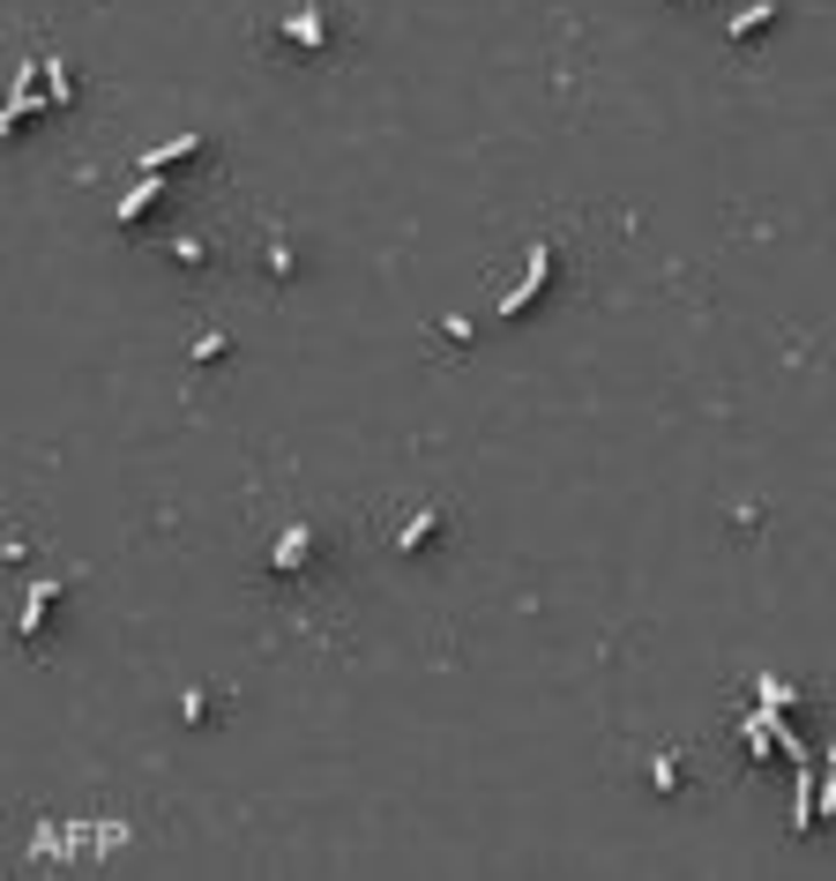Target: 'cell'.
<instances>
[{
    "mask_svg": "<svg viewBox=\"0 0 836 881\" xmlns=\"http://www.w3.org/2000/svg\"><path fill=\"white\" fill-rule=\"evenodd\" d=\"M546 284H553V240H530V262H523V277H516V284H508V291H500V307H494V315H500V321H523L530 307L546 299Z\"/></svg>",
    "mask_w": 836,
    "mask_h": 881,
    "instance_id": "6da1fadb",
    "label": "cell"
},
{
    "mask_svg": "<svg viewBox=\"0 0 836 881\" xmlns=\"http://www.w3.org/2000/svg\"><path fill=\"white\" fill-rule=\"evenodd\" d=\"M38 75H45V61L15 67V91H8V105H0V135H23L38 113H53V91H38Z\"/></svg>",
    "mask_w": 836,
    "mask_h": 881,
    "instance_id": "7a4b0ae2",
    "label": "cell"
},
{
    "mask_svg": "<svg viewBox=\"0 0 836 881\" xmlns=\"http://www.w3.org/2000/svg\"><path fill=\"white\" fill-rule=\"evenodd\" d=\"M53 605H61V575H38L31 591H23V605H15V635L31 643V635L53 620Z\"/></svg>",
    "mask_w": 836,
    "mask_h": 881,
    "instance_id": "3957f363",
    "label": "cell"
},
{
    "mask_svg": "<svg viewBox=\"0 0 836 881\" xmlns=\"http://www.w3.org/2000/svg\"><path fill=\"white\" fill-rule=\"evenodd\" d=\"M299 567H314V531L307 523H292V531L269 545V575H299Z\"/></svg>",
    "mask_w": 836,
    "mask_h": 881,
    "instance_id": "277c9868",
    "label": "cell"
},
{
    "mask_svg": "<svg viewBox=\"0 0 836 881\" xmlns=\"http://www.w3.org/2000/svg\"><path fill=\"white\" fill-rule=\"evenodd\" d=\"M284 38H292L299 53H321V45H329V15H321V0L292 8V15H284Z\"/></svg>",
    "mask_w": 836,
    "mask_h": 881,
    "instance_id": "5b68a950",
    "label": "cell"
},
{
    "mask_svg": "<svg viewBox=\"0 0 836 881\" xmlns=\"http://www.w3.org/2000/svg\"><path fill=\"white\" fill-rule=\"evenodd\" d=\"M187 158H202V135H194V127H187V135H165V142H150L135 172H172V164H187Z\"/></svg>",
    "mask_w": 836,
    "mask_h": 881,
    "instance_id": "8992f818",
    "label": "cell"
},
{
    "mask_svg": "<svg viewBox=\"0 0 836 881\" xmlns=\"http://www.w3.org/2000/svg\"><path fill=\"white\" fill-rule=\"evenodd\" d=\"M157 202H165V180L157 172H135V188L120 194V224H135V217H150Z\"/></svg>",
    "mask_w": 836,
    "mask_h": 881,
    "instance_id": "52a82bcc",
    "label": "cell"
},
{
    "mask_svg": "<svg viewBox=\"0 0 836 881\" xmlns=\"http://www.w3.org/2000/svg\"><path fill=\"white\" fill-rule=\"evenodd\" d=\"M776 23V0H747L740 15H732V23H724V38H732V45H747V38H762Z\"/></svg>",
    "mask_w": 836,
    "mask_h": 881,
    "instance_id": "ba28073f",
    "label": "cell"
},
{
    "mask_svg": "<svg viewBox=\"0 0 836 881\" xmlns=\"http://www.w3.org/2000/svg\"><path fill=\"white\" fill-rule=\"evenodd\" d=\"M740 740H747V755H754V762H776V732H770V710H762V702L740 718Z\"/></svg>",
    "mask_w": 836,
    "mask_h": 881,
    "instance_id": "9c48e42d",
    "label": "cell"
},
{
    "mask_svg": "<svg viewBox=\"0 0 836 881\" xmlns=\"http://www.w3.org/2000/svg\"><path fill=\"white\" fill-rule=\"evenodd\" d=\"M434 538H441V508H419V516L396 531V553H426Z\"/></svg>",
    "mask_w": 836,
    "mask_h": 881,
    "instance_id": "30bf717a",
    "label": "cell"
},
{
    "mask_svg": "<svg viewBox=\"0 0 836 881\" xmlns=\"http://www.w3.org/2000/svg\"><path fill=\"white\" fill-rule=\"evenodd\" d=\"M754 702H770V710H800V688H792L784 672H754Z\"/></svg>",
    "mask_w": 836,
    "mask_h": 881,
    "instance_id": "8fae6325",
    "label": "cell"
},
{
    "mask_svg": "<svg viewBox=\"0 0 836 881\" xmlns=\"http://www.w3.org/2000/svg\"><path fill=\"white\" fill-rule=\"evenodd\" d=\"M45 61V91H53V105H75V75H67V61H53V53H38Z\"/></svg>",
    "mask_w": 836,
    "mask_h": 881,
    "instance_id": "7c38bea8",
    "label": "cell"
},
{
    "mask_svg": "<svg viewBox=\"0 0 836 881\" xmlns=\"http://www.w3.org/2000/svg\"><path fill=\"white\" fill-rule=\"evenodd\" d=\"M650 785H657V792H680V785H687V762L673 755V747H665V755L650 762Z\"/></svg>",
    "mask_w": 836,
    "mask_h": 881,
    "instance_id": "4fadbf2b",
    "label": "cell"
},
{
    "mask_svg": "<svg viewBox=\"0 0 836 881\" xmlns=\"http://www.w3.org/2000/svg\"><path fill=\"white\" fill-rule=\"evenodd\" d=\"M224 329H202V337H194V367H224Z\"/></svg>",
    "mask_w": 836,
    "mask_h": 881,
    "instance_id": "5bb4252c",
    "label": "cell"
},
{
    "mask_svg": "<svg viewBox=\"0 0 836 881\" xmlns=\"http://www.w3.org/2000/svg\"><path fill=\"white\" fill-rule=\"evenodd\" d=\"M165 254H172V262H187V269H202V262H210V247H202V240H165Z\"/></svg>",
    "mask_w": 836,
    "mask_h": 881,
    "instance_id": "9a60e30c",
    "label": "cell"
},
{
    "mask_svg": "<svg viewBox=\"0 0 836 881\" xmlns=\"http://www.w3.org/2000/svg\"><path fill=\"white\" fill-rule=\"evenodd\" d=\"M180 718H187V724H210V694L187 688V694H180Z\"/></svg>",
    "mask_w": 836,
    "mask_h": 881,
    "instance_id": "2e32d148",
    "label": "cell"
},
{
    "mask_svg": "<svg viewBox=\"0 0 836 881\" xmlns=\"http://www.w3.org/2000/svg\"><path fill=\"white\" fill-rule=\"evenodd\" d=\"M822 815H836V747L822 755Z\"/></svg>",
    "mask_w": 836,
    "mask_h": 881,
    "instance_id": "e0dca14e",
    "label": "cell"
}]
</instances>
